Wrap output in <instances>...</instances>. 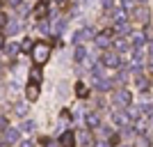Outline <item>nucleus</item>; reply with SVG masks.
Here are the masks:
<instances>
[{
  "label": "nucleus",
  "mask_w": 153,
  "mask_h": 147,
  "mask_svg": "<svg viewBox=\"0 0 153 147\" xmlns=\"http://www.w3.org/2000/svg\"><path fill=\"white\" fill-rule=\"evenodd\" d=\"M51 58V46L46 44V41H37L34 44V48H32V60H34V64H44L46 60Z\"/></svg>",
  "instance_id": "obj_1"
},
{
  "label": "nucleus",
  "mask_w": 153,
  "mask_h": 147,
  "mask_svg": "<svg viewBox=\"0 0 153 147\" xmlns=\"http://www.w3.org/2000/svg\"><path fill=\"white\" fill-rule=\"evenodd\" d=\"M112 101H114V106H119V108H130V103H133V92L126 87L117 90L114 94H112Z\"/></svg>",
  "instance_id": "obj_2"
},
{
  "label": "nucleus",
  "mask_w": 153,
  "mask_h": 147,
  "mask_svg": "<svg viewBox=\"0 0 153 147\" xmlns=\"http://www.w3.org/2000/svg\"><path fill=\"white\" fill-rule=\"evenodd\" d=\"M103 67H108V69H119V64H121V55L114 51H105L103 53V58H101Z\"/></svg>",
  "instance_id": "obj_3"
},
{
  "label": "nucleus",
  "mask_w": 153,
  "mask_h": 147,
  "mask_svg": "<svg viewBox=\"0 0 153 147\" xmlns=\"http://www.w3.org/2000/svg\"><path fill=\"white\" fill-rule=\"evenodd\" d=\"M112 122H114L119 129H130L133 117H130V113H126V110H117V113H112Z\"/></svg>",
  "instance_id": "obj_4"
},
{
  "label": "nucleus",
  "mask_w": 153,
  "mask_h": 147,
  "mask_svg": "<svg viewBox=\"0 0 153 147\" xmlns=\"http://www.w3.org/2000/svg\"><path fill=\"white\" fill-rule=\"evenodd\" d=\"M114 30L112 28H108V30H101V35H96V44H98V48H108L110 44H114Z\"/></svg>",
  "instance_id": "obj_5"
},
{
  "label": "nucleus",
  "mask_w": 153,
  "mask_h": 147,
  "mask_svg": "<svg viewBox=\"0 0 153 147\" xmlns=\"http://www.w3.org/2000/svg\"><path fill=\"white\" fill-rule=\"evenodd\" d=\"M149 19H151V12H149V7H144V5L135 7V12H133V21H137V23H142V26H149Z\"/></svg>",
  "instance_id": "obj_6"
},
{
  "label": "nucleus",
  "mask_w": 153,
  "mask_h": 147,
  "mask_svg": "<svg viewBox=\"0 0 153 147\" xmlns=\"http://www.w3.org/2000/svg\"><path fill=\"white\" fill-rule=\"evenodd\" d=\"M46 14H48V0H39L37 7L32 9V19L44 21V19H46Z\"/></svg>",
  "instance_id": "obj_7"
},
{
  "label": "nucleus",
  "mask_w": 153,
  "mask_h": 147,
  "mask_svg": "<svg viewBox=\"0 0 153 147\" xmlns=\"http://www.w3.org/2000/svg\"><path fill=\"white\" fill-rule=\"evenodd\" d=\"M19 140V131L16 129H7V131H2V147L12 145V142Z\"/></svg>",
  "instance_id": "obj_8"
},
{
  "label": "nucleus",
  "mask_w": 153,
  "mask_h": 147,
  "mask_svg": "<svg viewBox=\"0 0 153 147\" xmlns=\"http://www.w3.org/2000/svg\"><path fill=\"white\" fill-rule=\"evenodd\" d=\"M59 145L62 147H76V136H73V131H64L62 138H59Z\"/></svg>",
  "instance_id": "obj_9"
},
{
  "label": "nucleus",
  "mask_w": 153,
  "mask_h": 147,
  "mask_svg": "<svg viewBox=\"0 0 153 147\" xmlns=\"http://www.w3.org/2000/svg\"><path fill=\"white\" fill-rule=\"evenodd\" d=\"M94 37V30H91V28H82V30H78L76 32V44H80V41H87V39H91Z\"/></svg>",
  "instance_id": "obj_10"
},
{
  "label": "nucleus",
  "mask_w": 153,
  "mask_h": 147,
  "mask_svg": "<svg viewBox=\"0 0 153 147\" xmlns=\"http://www.w3.org/2000/svg\"><path fill=\"white\" fill-rule=\"evenodd\" d=\"M85 122H87V129H98L101 127V120H98V115H96L94 110H89V113L85 115Z\"/></svg>",
  "instance_id": "obj_11"
},
{
  "label": "nucleus",
  "mask_w": 153,
  "mask_h": 147,
  "mask_svg": "<svg viewBox=\"0 0 153 147\" xmlns=\"http://www.w3.org/2000/svg\"><path fill=\"white\" fill-rule=\"evenodd\" d=\"M25 96H27V101H37L39 99V83H30L25 87Z\"/></svg>",
  "instance_id": "obj_12"
},
{
  "label": "nucleus",
  "mask_w": 153,
  "mask_h": 147,
  "mask_svg": "<svg viewBox=\"0 0 153 147\" xmlns=\"http://www.w3.org/2000/svg\"><path fill=\"white\" fill-rule=\"evenodd\" d=\"M135 85H137V90H140V92H146V90H149V83H146V78L142 76L140 71H137V76H135Z\"/></svg>",
  "instance_id": "obj_13"
},
{
  "label": "nucleus",
  "mask_w": 153,
  "mask_h": 147,
  "mask_svg": "<svg viewBox=\"0 0 153 147\" xmlns=\"http://www.w3.org/2000/svg\"><path fill=\"white\" fill-rule=\"evenodd\" d=\"M130 37H133L135 48H140V46H144V44H146V35H144V32H135V35H130Z\"/></svg>",
  "instance_id": "obj_14"
},
{
  "label": "nucleus",
  "mask_w": 153,
  "mask_h": 147,
  "mask_svg": "<svg viewBox=\"0 0 153 147\" xmlns=\"http://www.w3.org/2000/svg\"><path fill=\"white\" fill-rule=\"evenodd\" d=\"M133 147H151V140H149L144 133H140L137 138H135V145Z\"/></svg>",
  "instance_id": "obj_15"
},
{
  "label": "nucleus",
  "mask_w": 153,
  "mask_h": 147,
  "mask_svg": "<svg viewBox=\"0 0 153 147\" xmlns=\"http://www.w3.org/2000/svg\"><path fill=\"white\" fill-rule=\"evenodd\" d=\"M94 83H96V87L103 90V92H108V90L112 87V83H110V81H103V78H94Z\"/></svg>",
  "instance_id": "obj_16"
},
{
  "label": "nucleus",
  "mask_w": 153,
  "mask_h": 147,
  "mask_svg": "<svg viewBox=\"0 0 153 147\" xmlns=\"http://www.w3.org/2000/svg\"><path fill=\"white\" fill-rule=\"evenodd\" d=\"M19 51H21V46H19V44H9V46H5V55H9V58H14Z\"/></svg>",
  "instance_id": "obj_17"
},
{
  "label": "nucleus",
  "mask_w": 153,
  "mask_h": 147,
  "mask_svg": "<svg viewBox=\"0 0 153 147\" xmlns=\"http://www.w3.org/2000/svg\"><path fill=\"white\" fill-rule=\"evenodd\" d=\"M85 60H87V51L82 46H78L76 48V62H85Z\"/></svg>",
  "instance_id": "obj_18"
},
{
  "label": "nucleus",
  "mask_w": 153,
  "mask_h": 147,
  "mask_svg": "<svg viewBox=\"0 0 153 147\" xmlns=\"http://www.w3.org/2000/svg\"><path fill=\"white\" fill-rule=\"evenodd\" d=\"M135 0H121V9H126V12H135Z\"/></svg>",
  "instance_id": "obj_19"
},
{
  "label": "nucleus",
  "mask_w": 153,
  "mask_h": 147,
  "mask_svg": "<svg viewBox=\"0 0 153 147\" xmlns=\"http://www.w3.org/2000/svg\"><path fill=\"white\" fill-rule=\"evenodd\" d=\"M30 78H32V83H39V81H41V69L34 67V69L30 71Z\"/></svg>",
  "instance_id": "obj_20"
},
{
  "label": "nucleus",
  "mask_w": 153,
  "mask_h": 147,
  "mask_svg": "<svg viewBox=\"0 0 153 147\" xmlns=\"http://www.w3.org/2000/svg\"><path fill=\"white\" fill-rule=\"evenodd\" d=\"M114 46H117V51H128V41H126V39H121V37H119V39H117V41H114Z\"/></svg>",
  "instance_id": "obj_21"
},
{
  "label": "nucleus",
  "mask_w": 153,
  "mask_h": 147,
  "mask_svg": "<svg viewBox=\"0 0 153 147\" xmlns=\"http://www.w3.org/2000/svg\"><path fill=\"white\" fill-rule=\"evenodd\" d=\"M76 94L80 96V99H85V96L89 94V92H87V87H85L82 83H78V85H76Z\"/></svg>",
  "instance_id": "obj_22"
},
{
  "label": "nucleus",
  "mask_w": 153,
  "mask_h": 147,
  "mask_svg": "<svg viewBox=\"0 0 153 147\" xmlns=\"http://www.w3.org/2000/svg\"><path fill=\"white\" fill-rule=\"evenodd\" d=\"M32 48H34V44L25 37V39H23V44H21V51H30V53H32Z\"/></svg>",
  "instance_id": "obj_23"
},
{
  "label": "nucleus",
  "mask_w": 153,
  "mask_h": 147,
  "mask_svg": "<svg viewBox=\"0 0 153 147\" xmlns=\"http://www.w3.org/2000/svg\"><path fill=\"white\" fill-rule=\"evenodd\" d=\"M21 129H23V131H25V133H32V131H34V122H32V120L23 122V127H21Z\"/></svg>",
  "instance_id": "obj_24"
},
{
  "label": "nucleus",
  "mask_w": 153,
  "mask_h": 147,
  "mask_svg": "<svg viewBox=\"0 0 153 147\" xmlns=\"http://www.w3.org/2000/svg\"><path fill=\"white\" fill-rule=\"evenodd\" d=\"M25 113H27V106H25V103H16V115L25 117Z\"/></svg>",
  "instance_id": "obj_25"
},
{
  "label": "nucleus",
  "mask_w": 153,
  "mask_h": 147,
  "mask_svg": "<svg viewBox=\"0 0 153 147\" xmlns=\"http://www.w3.org/2000/svg\"><path fill=\"white\" fill-rule=\"evenodd\" d=\"M19 30H21V23H19V21H14L12 26H9V35H16Z\"/></svg>",
  "instance_id": "obj_26"
},
{
  "label": "nucleus",
  "mask_w": 153,
  "mask_h": 147,
  "mask_svg": "<svg viewBox=\"0 0 153 147\" xmlns=\"http://www.w3.org/2000/svg\"><path fill=\"white\" fill-rule=\"evenodd\" d=\"M39 30L48 35V32H51V28H48V23H46V21H39Z\"/></svg>",
  "instance_id": "obj_27"
},
{
  "label": "nucleus",
  "mask_w": 153,
  "mask_h": 147,
  "mask_svg": "<svg viewBox=\"0 0 153 147\" xmlns=\"http://www.w3.org/2000/svg\"><path fill=\"white\" fill-rule=\"evenodd\" d=\"M59 120H62V122H69L71 120V113H69V110H62V113H59Z\"/></svg>",
  "instance_id": "obj_28"
},
{
  "label": "nucleus",
  "mask_w": 153,
  "mask_h": 147,
  "mask_svg": "<svg viewBox=\"0 0 153 147\" xmlns=\"http://www.w3.org/2000/svg\"><path fill=\"white\" fill-rule=\"evenodd\" d=\"M117 30L121 32V35H126L128 32V23H117Z\"/></svg>",
  "instance_id": "obj_29"
},
{
  "label": "nucleus",
  "mask_w": 153,
  "mask_h": 147,
  "mask_svg": "<svg viewBox=\"0 0 153 147\" xmlns=\"http://www.w3.org/2000/svg\"><path fill=\"white\" fill-rule=\"evenodd\" d=\"M128 81V76H126V71H121V74H119V76H117V83H126Z\"/></svg>",
  "instance_id": "obj_30"
},
{
  "label": "nucleus",
  "mask_w": 153,
  "mask_h": 147,
  "mask_svg": "<svg viewBox=\"0 0 153 147\" xmlns=\"http://www.w3.org/2000/svg\"><path fill=\"white\" fill-rule=\"evenodd\" d=\"M80 138H82L85 145H89V136H87V133H80Z\"/></svg>",
  "instance_id": "obj_31"
},
{
  "label": "nucleus",
  "mask_w": 153,
  "mask_h": 147,
  "mask_svg": "<svg viewBox=\"0 0 153 147\" xmlns=\"http://www.w3.org/2000/svg\"><path fill=\"white\" fill-rule=\"evenodd\" d=\"M9 5L12 7H21V0H9Z\"/></svg>",
  "instance_id": "obj_32"
},
{
  "label": "nucleus",
  "mask_w": 153,
  "mask_h": 147,
  "mask_svg": "<svg viewBox=\"0 0 153 147\" xmlns=\"http://www.w3.org/2000/svg\"><path fill=\"white\" fill-rule=\"evenodd\" d=\"M149 53H151V55H153V39H151V41H149Z\"/></svg>",
  "instance_id": "obj_33"
},
{
  "label": "nucleus",
  "mask_w": 153,
  "mask_h": 147,
  "mask_svg": "<svg viewBox=\"0 0 153 147\" xmlns=\"http://www.w3.org/2000/svg\"><path fill=\"white\" fill-rule=\"evenodd\" d=\"M57 2H59V5H64V2H66V0H57Z\"/></svg>",
  "instance_id": "obj_34"
},
{
  "label": "nucleus",
  "mask_w": 153,
  "mask_h": 147,
  "mask_svg": "<svg viewBox=\"0 0 153 147\" xmlns=\"http://www.w3.org/2000/svg\"><path fill=\"white\" fill-rule=\"evenodd\" d=\"M151 129H153V115H151Z\"/></svg>",
  "instance_id": "obj_35"
},
{
  "label": "nucleus",
  "mask_w": 153,
  "mask_h": 147,
  "mask_svg": "<svg viewBox=\"0 0 153 147\" xmlns=\"http://www.w3.org/2000/svg\"><path fill=\"white\" fill-rule=\"evenodd\" d=\"M121 147H128V145H121Z\"/></svg>",
  "instance_id": "obj_36"
}]
</instances>
